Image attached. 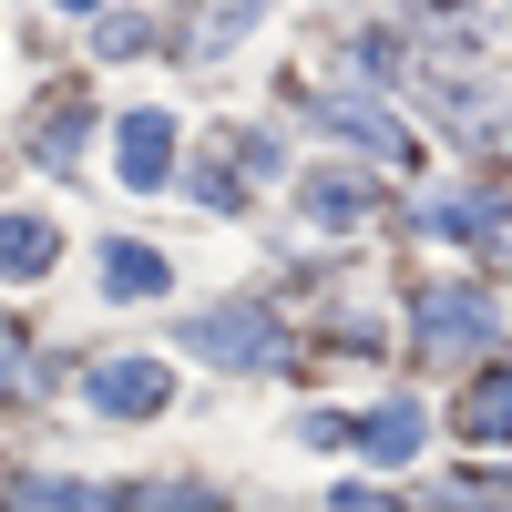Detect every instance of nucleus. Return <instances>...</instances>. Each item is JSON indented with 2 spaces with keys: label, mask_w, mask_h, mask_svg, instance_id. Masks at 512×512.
Wrapping results in <instances>:
<instances>
[{
  "label": "nucleus",
  "mask_w": 512,
  "mask_h": 512,
  "mask_svg": "<svg viewBox=\"0 0 512 512\" xmlns=\"http://www.w3.org/2000/svg\"><path fill=\"white\" fill-rule=\"evenodd\" d=\"M318 134H338V144H369L379 164H410V134L390 113H369V103H318Z\"/></svg>",
  "instance_id": "nucleus-5"
},
{
  "label": "nucleus",
  "mask_w": 512,
  "mask_h": 512,
  "mask_svg": "<svg viewBox=\"0 0 512 512\" xmlns=\"http://www.w3.org/2000/svg\"><path fill=\"white\" fill-rule=\"evenodd\" d=\"M338 512H390V502H379V492H349V502H338Z\"/></svg>",
  "instance_id": "nucleus-15"
},
{
  "label": "nucleus",
  "mask_w": 512,
  "mask_h": 512,
  "mask_svg": "<svg viewBox=\"0 0 512 512\" xmlns=\"http://www.w3.org/2000/svg\"><path fill=\"white\" fill-rule=\"evenodd\" d=\"M461 431H472V441H512V369L472 379V400H461Z\"/></svg>",
  "instance_id": "nucleus-8"
},
{
  "label": "nucleus",
  "mask_w": 512,
  "mask_h": 512,
  "mask_svg": "<svg viewBox=\"0 0 512 512\" xmlns=\"http://www.w3.org/2000/svg\"><path fill=\"white\" fill-rule=\"evenodd\" d=\"M103 287H113V297H154V287H164V256H154V246H113V256H103Z\"/></svg>",
  "instance_id": "nucleus-12"
},
{
  "label": "nucleus",
  "mask_w": 512,
  "mask_h": 512,
  "mask_svg": "<svg viewBox=\"0 0 512 512\" xmlns=\"http://www.w3.org/2000/svg\"><path fill=\"white\" fill-rule=\"evenodd\" d=\"M52 246H62V236L41 226V216H0V277H11V287L41 277V267H52Z\"/></svg>",
  "instance_id": "nucleus-7"
},
{
  "label": "nucleus",
  "mask_w": 512,
  "mask_h": 512,
  "mask_svg": "<svg viewBox=\"0 0 512 512\" xmlns=\"http://www.w3.org/2000/svg\"><path fill=\"white\" fill-rule=\"evenodd\" d=\"M82 134H93V103H52V123H41V164H52V175H72V154H82Z\"/></svg>",
  "instance_id": "nucleus-10"
},
{
  "label": "nucleus",
  "mask_w": 512,
  "mask_h": 512,
  "mask_svg": "<svg viewBox=\"0 0 512 512\" xmlns=\"http://www.w3.org/2000/svg\"><path fill=\"white\" fill-rule=\"evenodd\" d=\"M410 328L431 338V349H472L492 328V297L482 287H431V297H410Z\"/></svg>",
  "instance_id": "nucleus-3"
},
{
  "label": "nucleus",
  "mask_w": 512,
  "mask_h": 512,
  "mask_svg": "<svg viewBox=\"0 0 512 512\" xmlns=\"http://www.w3.org/2000/svg\"><path fill=\"white\" fill-rule=\"evenodd\" d=\"M349 441H359L369 461H410L420 441H431V420H420L410 400H390V410H369V420H349Z\"/></svg>",
  "instance_id": "nucleus-6"
},
{
  "label": "nucleus",
  "mask_w": 512,
  "mask_h": 512,
  "mask_svg": "<svg viewBox=\"0 0 512 512\" xmlns=\"http://www.w3.org/2000/svg\"><path fill=\"white\" fill-rule=\"evenodd\" d=\"M185 349L216 359V369H267V359H277V328L256 318V308H205V318L185 328Z\"/></svg>",
  "instance_id": "nucleus-2"
},
{
  "label": "nucleus",
  "mask_w": 512,
  "mask_h": 512,
  "mask_svg": "<svg viewBox=\"0 0 512 512\" xmlns=\"http://www.w3.org/2000/svg\"><path fill=\"white\" fill-rule=\"evenodd\" d=\"M308 216L318 226H359L369 216V185L359 175H308Z\"/></svg>",
  "instance_id": "nucleus-11"
},
{
  "label": "nucleus",
  "mask_w": 512,
  "mask_h": 512,
  "mask_svg": "<svg viewBox=\"0 0 512 512\" xmlns=\"http://www.w3.org/2000/svg\"><path fill=\"white\" fill-rule=\"evenodd\" d=\"M113 154H123V185H164V175H175V123H164V113H123Z\"/></svg>",
  "instance_id": "nucleus-4"
},
{
  "label": "nucleus",
  "mask_w": 512,
  "mask_h": 512,
  "mask_svg": "<svg viewBox=\"0 0 512 512\" xmlns=\"http://www.w3.org/2000/svg\"><path fill=\"white\" fill-rule=\"evenodd\" d=\"M410 216H420V226H451V236H492L502 205H492V195H420Z\"/></svg>",
  "instance_id": "nucleus-9"
},
{
  "label": "nucleus",
  "mask_w": 512,
  "mask_h": 512,
  "mask_svg": "<svg viewBox=\"0 0 512 512\" xmlns=\"http://www.w3.org/2000/svg\"><path fill=\"white\" fill-rule=\"evenodd\" d=\"M0 379H21V338H11V318H0Z\"/></svg>",
  "instance_id": "nucleus-14"
},
{
  "label": "nucleus",
  "mask_w": 512,
  "mask_h": 512,
  "mask_svg": "<svg viewBox=\"0 0 512 512\" xmlns=\"http://www.w3.org/2000/svg\"><path fill=\"white\" fill-rule=\"evenodd\" d=\"M144 41H154V21H134V11H123V21H93V52H144Z\"/></svg>",
  "instance_id": "nucleus-13"
},
{
  "label": "nucleus",
  "mask_w": 512,
  "mask_h": 512,
  "mask_svg": "<svg viewBox=\"0 0 512 512\" xmlns=\"http://www.w3.org/2000/svg\"><path fill=\"white\" fill-rule=\"evenodd\" d=\"M82 400L113 410V420L175 410V369H164V359H93V369H82Z\"/></svg>",
  "instance_id": "nucleus-1"
}]
</instances>
